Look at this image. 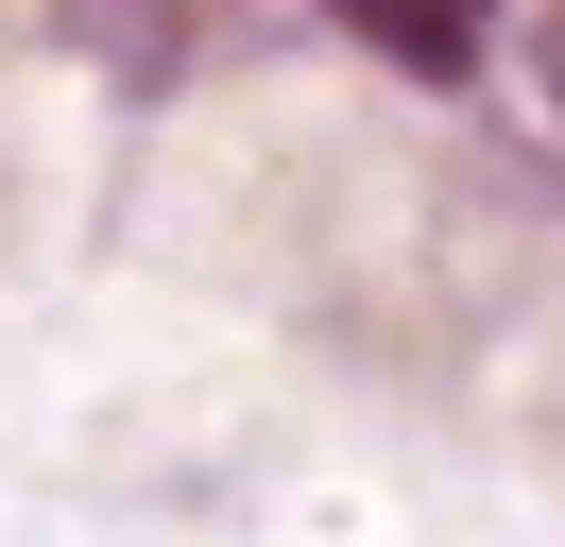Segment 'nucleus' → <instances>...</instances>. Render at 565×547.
<instances>
[{
  "label": "nucleus",
  "mask_w": 565,
  "mask_h": 547,
  "mask_svg": "<svg viewBox=\"0 0 565 547\" xmlns=\"http://www.w3.org/2000/svg\"><path fill=\"white\" fill-rule=\"evenodd\" d=\"M326 18L360 34V52H394V68H480V34H497V0H326Z\"/></svg>",
  "instance_id": "1"
},
{
  "label": "nucleus",
  "mask_w": 565,
  "mask_h": 547,
  "mask_svg": "<svg viewBox=\"0 0 565 547\" xmlns=\"http://www.w3.org/2000/svg\"><path fill=\"white\" fill-rule=\"evenodd\" d=\"M548 86H565V0H548Z\"/></svg>",
  "instance_id": "2"
}]
</instances>
